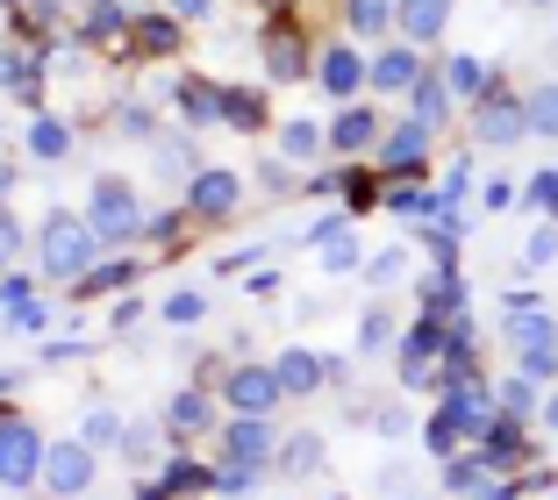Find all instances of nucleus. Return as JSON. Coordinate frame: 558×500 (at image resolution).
<instances>
[{
  "instance_id": "obj_37",
  "label": "nucleus",
  "mask_w": 558,
  "mask_h": 500,
  "mask_svg": "<svg viewBox=\"0 0 558 500\" xmlns=\"http://www.w3.org/2000/svg\"><path fill=\"white\" fill-rule=\"evenodd\" d=\"M515 451H523L515 422H501V415H494V422H487V458H515Z\"/></svg>"
},
{
  "instance_id": "obj_9",
  "label": "nucleus",
  "mask_w": 558,
  "mask_h": 500,
  "mask_svg": "<svg viewBox=\"0 0 558 500\" xmlns=\"http://www.w3.org/2000/svg\"><path fill=\"white\" fill-rule=\"evenodd\" d=\"M423 158H429V122H401V130H387V144H379V179H409Z\"/></svg>"
},
{
  "instance_id": "obj_26",
  "label": "nucleus",
  "mask_w": 558,
  "mask_h": 500,
  "mask_svg": "<svg viewBox=\"0 0 558 500\" xmlns=\"http://www.w3.org/2000/svg\"><path fill=\"white\" fill-rule=\"evenodd\" d=\"M344 15L359 36H387L395 29V0H344Z\"/></svg>"
},
{
  "instance_id": "obj_21",
  "label": "nucleus",
  "mask_w": 558,
  "mask_h": 500,
  "mask_svg": "<svg viewBox=\"0 0 558 500\" xmlns=\"http://www.w3.org/2000/svg\"><path fill=\"white\" fill-rule=\"evenodd\" d=\"M22 144H29V158H44V164H58L72 150V130L65 122H58V114H36L29 122V136H22Z\"/></svg>"
},
{
  "instance_id": "obj_47",
  "label": "nucleus",
  "mask_w": 558,
  "mask_h": 500,
  "mask_svg": "<svg viewBox=\"0 0 558 500\" xmlns=\"http://www.w3.org/2000/svg\"><path fill=\"white\" fill-rule=\"evenodd\" d=\"M44 322H50V307H36V301L15 307V329H44Z\"/></svg>"
},
{
  "instance_id": "obj_49",
  "label": "nucleus",
  "mask_w": 558,
  "mask_h": 500,
  "mask_svg": "<svg viewBox=\"0 0 558 500\" xmlns=\"http://www.w3.org/2000/svg\"><path fill=\"white\" fill-rule=\"evenodd\" d=\"M172 15H208V0H172Z\"/></svg>"
},
{
  "instance_id": "obj_45",
  "label": "nucleus",
  "mask_w": 558,
  "mask_h": 500,
  "mask_svg": "<svg viewBox=\"0 0 558 500\" xmlns=\"http://www.w3.org/2000/svg\"><path fill=\"white\" fill-rule=\"evenodd\" d=\"M15 251H22V229H15V215L0 208V265H15Z\"/></svg>"
},
{
  "instance_id": "obj_38",
  "label": "nucleus",
  "mask_w": 558,
  "mask_h": 500,
  "mask_svg": "<svg viewBox=\"0 0 558 500\" xmlns=\"http://www.w3.org/2000/svg\"><path fill=\"white\" fill-rule=\"evenodd\" d=\"M116 29H122V0H94V15H86V36L100 44V36H116Z\"/></svg>"
},
{
  "instance_id": "obj_36",
  "label": "nucleus",
  "mask_w": 558,
  "mask_h": 500,
  "mask_svg": "<svg viewBox=\"0 0 558 500\" xmlns=\"http://www.w3.org/2000/svg\"><path fill=\"white\" fill-rule=\"evenodd\" d=\"M401 272H409V258H401V251H379V258H365V279H373V286H395Z\"/></svg>"
},
{
  "instance_id": "obj_46",
  "label": "nucleus",
  "mask_w": 558,
  "mask_h": 500,
  "mask_svg": "<svg viewBox=\"0 0 558 500\" xmlns=\"http://www.w3.org/2000/svg\"><path fill=\"white\" fill-rule=\"evenodd\" d=\"M0 307H29V279H0Z\"/></svg>"
},
{
  "instance_id": "obj_27",
  "label": "nucleus",
  "mask_w": 558,
  "mask_h": 500,
  "mask_svg": "<svg viewBox=\"0 0 558 500\" xmlns=\"http://www.w3.org/2000/svg\"><path fill=\"white\" fill-rule=\"evenodd\" d=\"M523 122H530V136H558V80L523 100Z\"/></svg>"
},
{
  "instance_id": "obj_12",
  "label": "nucleus",
  "mask_w": 558,
  "mask_h": 500,
  "mask_svg": "<svg viewBox=\"0 0 558 500\" xmlns=\"http://www.w3.org/2000/svg\"><path fill=\"white\" fill-rule=\"evenodd\" d=\"M315 86H323L329 100H351L365 86V65H359V50H344V44H329L323 58H315Z\"/></svg>"
},
{
  "instance_id": "obj_13",
  "label": "nucleus",
  "mask_w": 558,
  "mask_h": 500,
  "mask_svg": "<svg viewBox=\"0 0 558 500\" xmlns=\"http://www.w3.org/2000/svg\"><path fill=\"white\" fill-rule=\"evenodd\" d=\"M301 72H308V50H301L294 22L265 29V80H272V86H287V80H301Z\"/></svg>"
},
{
  "instance_id": "obj_18",
  "label": "nucleus",
  "mask_w": 558,
  "mask_h": 500,
  "mask_svg": "<svg viewBox=\"0 0 558 500\" xmlns=\"http://www.w3.org/2000/svg\"><path fill=\"white\" fill-rule=\"evenodd\" d=\"M272 379H279V393H315V387H323V357H315V351H279Z\"/></svg>"
},
{
  "instance_id": "obj_40",
  "label": "nucleus",
  "mask_w": 558,
  "mask_h": 500,
  "mask_svg": "<svg viewBox=\"0 0 558 500\" xmlns=\"http://www.w3.org/2000/svg\"><path fill=\"white\" fill-rule=\"evenodd\" d=\"M201 315H208V301H201V293H172V301H165V322H201Z\"/></svg>"
},
{
  "instance_id": "obj_41",
  "label": "nucleus",
  "mask_w": 558,
  "mask_h": 500,
  "mask_svg": "<svg viewBox=\"0 0 558 500\" xmlns=\"http://www.w3.org/2000/svg\"><path fill=\"white\" fill-rule=\"evenodd\" d=\"M530 401H537V393H530V379H523V371H515V379H501V393H494V407H509V415H523Z\"/></svg>"
},
{
  "instance_id": "obj_43",
  "label": "nucleus",
  "mask_w": 558,
  "mask_h": 500,
  "mask_svg": "<svg viewBox=\"0 0 558 500\" xmlns=\"http://www.w3.org/2000/svg\"><path fill=\"white\" fill-rule=\"evenodd\" d=\"M558 258V222H544L537 236H530V251H523V265H551Z\"/></svg>"
},
{
  "instance_id": "obj_11",
  "label": "nucleus",
  "mask_w": 558,
  "mask_h": 500,
  "mask_svg": "<svg viewBox=\"0 0 558 500\" xmlns=\"http://www.w3.org/2000/svg\"><path fill=\"white\" fill-rule=\"evenodd\" d=\"M437 351H444V315H423V322L401 337V379H409V387H423L429 365H437Z\"/></svg>"
},
{
  "instance_id": "obj_17",
  "label": "nucleus",
  "mask_w": 558,
  "mask_h": 500,
  "mask_svg": "<svg viewBox=\"0 0 558 500\" xmlns=\"http://www.w3.org/2000/svg\"><path fill=\"white\" fill-rule=\"evenodd\" d=\"M365 80H373L379 94H409V86L423 80V65H415V50H409V44H395V50H379V65L365 72Z\"/></svg>"
},
{
  "instance_id": "obj_14",
  "label": "nucleus",
  "mask_w": 558,
  "mask_h": 500,
  "mask_svg": "<svg viewBox=\"0 0 558 500\" xmlns=\"http://www.w3.org/2000/svg\"><path fill=\"white\" fill-rule=\"evenodd\" d=\"M395 22L409 44H437L444 22H451V0H395Z\"/></svg>"
},
{
  "instance_id": "obj_30",
  "label": "nucleus",
  "mask_w": 558,
  "mask_h": 500,
  "mask_svg": "<svg viewBox=\"0 0 558 500\" xmlns=\"http://www.w3.org/2000/svg\"><path fill=\"white\" fill-rule=\"evenodd\" d=\"M480 479H487V458H451L444 465V493H480Z\"/></svg>"
},
{
  "instance_id": "obj_52",
  "label": "nucleus",
  "mask_w": 558,
  "mask_h": 500,
  "mask_svg": "<svg viewBox=\"0 0 558 500\" xmlns=\"http://www.w3.org/2000/svg\"><path fill=\"white\" fill-rule=\"evenodd\" d=\"M537 8H558V0H537Z\"/></svg>"
},
{
  "instance_id": "obj_22",
  "label": "nucleus",
  "mask_w": 558,
  "mask_h": 500,
  "mask_svg": "<svg viewBox=\"0 0 558 500\" xmlns=\"http://www.w3.org/2000/svg\"><path fill=\"white\" fill-rule=\"evenodd\" d=\"M180 108H186V122H194V130H208V122H222V86L186 80L180 86Z\"/></svg>"
},
{
  "instance_id": "obj_4",
  "label": "nucleus",
  "mask_w": 558,
  "mask_h": 500,
  "mask_svg": "<svg viewBox=\"0 0 558 500\" xmlns=\"http://www.w3.org/2000/svg\"><path fill=\"white\" fill-rule=\"evenodd\" d=\"M36 479L58 500H86V486H94V451H86V443H44V472H36Z\"/></svg>"
},
{
  "instance_id": "obj_20",
  "label": "nucleus",
  "mask_w": 558,
  "mask_h": 500,
  "mask_svg": "<svg viewBox=\"0 0 558 500\" xmlns=\"http://www.w3.org/2000/svg\"><path fill=\"white\" fill-rule=\"evenodd\" d=\"M373 136H379L373 108H344V114H337V122H329V150H344V158H351V150H365V144H373Z\"/></svg>"
},
{
  "instance_id": "obj_23",
  "label": "nucleus",
  "mask_w": 558,
  "mask_h": 500,
  "mask_svg": "<svg viewBox=\"0 0 558 500\" xmlns=\"http://www.w3.org/2000/svg\"><path fill=\"white\" fill-rule=\"evenodd\" d=\"M409 94H415V122H429V130H437L444 114H451V86H444V72H423Z\"/></svg>"
},
{
  "instance_id": "obj_28",
  "label": "nucleus",
  "mask_w": 558,
  "mask_h": 500,
  "mask_svg": "<svg viewBox=\"0 0 558 500\" xmlns=\"http://www.w3.org/2000/svg\"><path fill=\"white\" fill-rule=\"evenodd\" d=\"M165 493H208L215 486V465H194V458H180V465H165Z\"/></svg>"
},
{
  "instance_id": "obj_25",
  "label": "nucleus",
  "mask_w": 558,
  "mask_h": 500,
  "mask_svg": "<svg viewBox=\"0 0 558 500\" xmlns=\"http://www.w3.org/2000/svg\"><path fill=\"white\" fill-rule=\"evenodd\" d=\"M279 158H287V164L323 158V130H315V122H287V130H279Z\"/></svg>"
},
{
  "instance_id": "obj_32",
  "label": "nucleus",
  "mask_w": 558,
  "mask_h": 500,
  "mask_svg": "<svg viewBox=\"0 0 558 500\" xmlns=\"http://www.w3.org/2000/svg\"><path fill=\"white\" fill-rule=\"evenodd\" d=\"M515 357H523L515 371H523L530 387H537V379H558V343H537V351H515Z\"/></svg>"
},
{
  "instance_id": "obj_10",
  "label": "nucleus",
  "mask_w": 558,
  "mask_h": 500,
  "mask_svg": "<svg viewBox=\"0 0 558 500\" xmlns=\"http://www.w3.org/2000/svg\"><path fill=\"white\" fill-rule=\"evenodd\" d=\"M501 337L515 343V351H537V343H558V315L544 301H509V315H501Z\"/></svg>"
},
{
  "instance_id": "obj_1",
  "label": "nucleus",
  "mask_w": 558,
  "mask_h": 500,
  "mask_svg": "<svg viewBox=\"0 0 558 500\" xmlns=\"http://www.w3.org/2000/svg\"><path fill=\"white\" fill-rule=\"evenodd\" d=\"M44 279H86L94 272V258H100V236H94V222L86 215H44Z\"/></svg>"
},
{
  "instance_id": "obj_31",
  "label": "nucleus",
  "mask_w": 558,
  "mask_h": 500,
  "mask_svg": "<svg viewBox=\"0 0 558 500\" xmlns=\"http://www.w3.org/2000/svg\"><path fill=\"white\" fill-rule=\"evenodd\" d=\"M0 86H8V94H36V58H22V50H0Z\"/></svg>"
},
{
  "instance_id": "obj_2",
  "label": "nucleus",
  "mask_w": 558,
  "mask_h": 500,
  "mask_svg": "<svg viewBox=\"0 0 558 500\" xmlns=\"http://www.w3.org/2000/svg\"><path fill=\"white\" fill-rule=\"evenodd\" d=\"M86 222H94V236H100V243H130L136 229H144V208H136V194L122 186V179H94Z\"/></svg>"
},
{
  "instance_id": "obj_15",
  "label": "nucleus",
  "mask_w": 558,
  "mask_h": 500,
  "mask_svg": "<svg viewBox=\"0 0 558 500\" xmlns=\"http://www.w3.org/2000/svg\"><path fill=\"white\" fill-rule=\"evenodd\" d=\"M236 172H201L194 179V194H186V215H201V222H215V215H230L236 208Z\"/></svg>"
},
{
  "instance_id": "obj_3",
  "label": "nucleus",
  "mask_w": 558,
  "mask_h": 500,
  "mask_svg": "<svg viewBox=\"0 0 558 500\" xmlns=\"http://www.w3.org/2000/svg\"><path fill=\"white\" fill-rule=\"evenodd\" d=\"M36 472H44V436H36V422L22 415H0V486H36Z\"/></svg>"
},
{
  "instance_id": "obj_33",
  "label": "nucleus",
  "mask_w": 558,
  "mask_h": 500,
  "mask_svg": "<svg viewBox=\"0 0 558 500\" xmlns=\"http://www.w3.org/2000/svg\"><path fill=\"white\" fill-rule=\"evenodd\" d=\"M251 486H258V465H230V458H222V465H215V493H251Z\"/></svg>"
},
{
  "instance_id": "obj_51",
  "label": "nucleus",
  "mask_w": 558,
  "mask_h": 500,
  "mask_svg": "<svg viewBox=\"0 0 558 500\" xmlns=\"http://www.w3.org/2000/svg\"><path fill=\"white\" fill-rule=\"evenodd\" d=\"M136 500H172V493H165V486H144V493H136Z\"/></svg>"
},
{
  "instance_id": "obj_50",
  "label": "nucleus",
  "mask_w": 558,
  "mask_h": 500,
  "mask_svg": "<svg viewBox=\"0 0 558 500\" xmlns=\"http://www.w3.org/2000/svg\"><path fill=\"white\" fill-rule=\"evenodd\" d=\"M544 429H558V393H551V401H544Z\"/></svg>"
},
{
  "instance_id": "obj_34",
  "label": "nucleus",
  "mask_w": 558,
  "mask_h": 500,
  "mask_svg": "<svg viewBox=\"0 0 558 500\" xmlns=\"http://www.w3.org/2000/svg\"><path fill=\"white\" fill-rule=\"evenodd\" d=\"M258 94H222V122H236V130H258Z\"/></svg>"
},
{
  "instance_id": "obj_42",
  "label": "nucleus",
  "mask_w": 558,
  "mask_h": 500,
  "mask_svg": "<svg viewBox=\"0 0 558 500\" xmlns=\"http://www.w3.org/2000/svg\"><path fill=\"white\" fill-rule=\"evenodd\" d=\"M315 458H323V443H315V436H294V443L279 451V465H287V472H308Z\"/></svg>"
},
{
  "instance_id": "obj_39",
  "label": "nucleus",
  "mask_w": 558,
  "mask_h": 500,
  "mask_svg": "<svg viewBox=\"0 0 558 500\" xmlns=\"http://www.w3.org/2000/svg\"><path fill=\"white\" fill-rule=\"evenodd\" d=\"M530 200H537V208H544V215L558 222V164H544V172L530 179Z\"/></svg>"
},
{
  "instance_id": "obj_5",
  "label": "nucleus",
  "mask_w": 558,
  "mask_h": 500,
  "mask_svg": "<svg viewBox=\"0 0 558 500\" xmlns=\"http://www.w3.org/2000/svg\"><path fill=\"white\" fill-rule=\"evenodd\" d=\"M473 130H480V144H523L530 136V122H523V100H509L501 94V80L487 86V94H480V114H473Z\"/></svg>"
},
{
  "instance_id": "obj_7",
  "label": "nucleus",
  "mask_w": 558,
  "mask_h": 500,
  "mask_svg": "<svg viewBox=\"0 0 558 500\" xmlns=\"http://www.w3.org/2000/svg\"><path fill=\"white\" fill-rule=\"evenodd\" d=\"M222 401H230L236 415H272V401H279L272 365H236L230 379H222Z\"/></svg>"
},
{
  "instance_id": "obj_35",
  "label": "nucleus",
  "mask_w": 558,
  "mask_h": 500,
  "mask_svg": "<svg viewBox=\"0 0 558 500\" xmlns=\"http://www.w3.org/2000/svg\"><path fill=\"white\" fill-rule=\"evenodd\" d=\"M136 44H144V50H172V44H180V29H172L165 15H144V22H136Z\"/></svg>"
},
{
  "instance_id": "obj_44",
  "label": "nucleus",
  "mask_w": 558,
  "mask_h": 500,
  "mask_svg": "<svg viewBox=\"0 0 558 500\" xmlns=\"http://www.w3.org/2000/svg\"><path fill=\"white\" fill-rule=\"evenodd\" d=\"M423 443H429V451H437V458H451V451H459V429H451V422H444V415H429Z\"/></svg>"
},
{
  "instance_id": "obj_24",
  "label": "nucleus",
  "mask_w": 558,
  "mask_h": 500,
  "mask_svg": "<svg viewBox=\"0 0 558 500\" xmlns=\"http://www.w3.org/2000/svg\"><path fill=\"white\" fill-rule=\"evenodd\" d=\"M444 86H451V100H480L494 86V72L480 65V58H451V65H444Z\"/></svg>"
},
{
  "instance_id": "obj_29",
  "label": "nucleus",
  "mask_w": 558,
  "mask_h": 500,
  "mask_svg": "<svg viewBox=\"0 0 558 500\" xmlns=\"http://www.w3.org/2000/svg\"><path fill=\"white\" fill-rule=\"evenodd\" d=\"M80 443H86V451H116V443H122V422L108 415V407H94V415H86V429H80Z\"/></svg>"
},
{
  "instance_id": "obj_48",
  "label": "nucleus",
  "mask_w": 558,
  "mask_h": 500,
  "mask_svg": "<svg viewBox=\"0 0 558 500\" xmlns=\"http://www.w3.org/2000/svg\"><path fill=\"white\" fill-rule=\"evenodd\" d=\"M480 500H515V486H509V479H501V486H487V479H480Z\"/></svg>"
},
{
  "instance_id": "obj_6",
  "label": "nucleus",
  "mask_w": 558,
  "mask_h": 500,
  "mask_svg": "<svg viewBox=\"0 0 558 500\" xmlns=\"http://www.w3.org/2000/svg\"><path fill=\"white\" fill-rule=\"evenodd\" d=\"M437 415L451 422L459 436H473V429H487L501 407H494V393L480 387V379H451V387H444V401H437Z\"/></svg>"
},
{
  "instance_id": "obj_19",
  "label": "nucleus",
  "mask_w": 558,
  "mask_h": 500,
  "mask_svg": "<svg viewBox=\"0 0 558 500\" xmlns=\"http://www.w3.org/2000/svg\"><path fill=\"white\" fill-rule=\"evenodd\" d=\"M315 258H323V272H359V236L344 222H323L315 229Z\"/></svg>"
},
{
  "instance_id": "obj_16",
  "label": "nucleus",
  "mask_w": 558,
  "mask_h": 500,
  "mask_svg": "<svg viewBox=\"0 0 558 500\" xmlns=\"http://www.w3.org/2000/svg\"><path fill=\"white\" fill-rule=\"evenodd\" d=\"M165 429H172V436H201V429H215V401H208L201 387L172 393V407H165Z\"/></svg>"
},
{
  "instance_id": "obj_8",
  "label": "nucleus",
  "mask_w": 558,
  "mask_h": 500,
  "mask_svg": "<svg viewBox=\"0 0 558 500\" xmlns=\"http://www.w3.org/2000/svg\"><path fill=\"white\" fill-rule=\"evenodd\" d=\"M222 458H230V465H272V422L265 415H236L230 429H222Z\"/></svg>"
}]
</instances>
